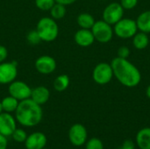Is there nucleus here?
<instances>
[{
  "label": "nucleus",
  "instance_id": "7ed1b4c3",
  "mask_svg": "<svg viewBox=\"0 0 150 149\" xmlns=\"http://www.w3.org/2000/svg\"><path fill=\"white\" fill-rule=\"evenodd\" d=\"M42 41H54L59 33V26L53 18L44 17L40 18L35 29Z\"/></svg>",
  "mask_w": 150,
  "mask_h": 149
},
{
  "label": "nucleus",
  "instance_id": "aec40b11",
  "mask_svg": "<svg viewBox=\"0 0 150 149\" xmlns=\"http://www.w3.org/2000/svg\"><path fill=\"white\" fill-rule=\"evenodd\" d=\"M18 103H19V101L11 96L4 97L1 100V105H2L3 112H9V113L15 112V111L18 108Z\"/></svg>",
  "mask_w": 150,
  "mask_h": 149
},
{
  "label": "nucleus",
  "instance_id": "412c9836",
  "mask_svg": "<svg viewBox=\"0 0 150 149\" xmlns=\"http://www.w3.org/2000/svg\"><path fill=\"white\" fill-rule=\"evenodd\" d=\"M69 83L70 80L68 75H60L54 81V89L58 92H62L68 89Z\"/></svg>",
  "mask_w": 150,
  "mask_h": 149
},
{
  "label": "nucleus",
  "instance_id": "393cba45",
  "mask_svg": "<svg viewBox=\"0 0 150 149\" xmlns=\"http://www.w3.org/2000/svg\"><path fill=\"white\" fill-rule=\"evenodd\" d=\"M85 149H104L103 142L98 138H91L85 143Z\"/></svg>",
  "mask_w": 150,
  "mask_h": 149
},
{
  "label": "nucleus",
  "instance_id": "423d86ee",
  "mask_svg": "<svg viewBox=\"0 0 150 149\" xmlns=\"http://www.w3.org/2000/svg\"><path fill=\"white\" fill-rule=\"evenodd\" d=\"M113 77V71L111 63L99 62L97 64L92 71L93 81L99 85H105L109 83Z\"/></svg>",
  "mask_w": 150,
  "mask_h": 149
},
{
  "label": "nucleus",
  "instance_id": "5701e85b",
  "mask_svg": "<svg viewBox=\"0 0 150 149\" xmlns=\"http://www.w3.org/2000/svg\"><path fill=\"white\" fill-rule=\"evenodd\" d=\"M27 133L25 130L21 128H16L13 133L11 134V137L14 141L18 143H25L26 138H27Z\"/></svg>",
  "mask_w": 150,
  "mask_h": 149
},
{
  "label": "nucleus",
  "instance_id": "c9c22d12",
  "mask_svg": "<svg viewBox=\"0 0 150 149\" xmlns=\"http://www.w3.org/2000/svg\"><path fill=\"white\" fill-rule=\"evenodd\" d=\"M101 1H103V0H101Z\"/></svg>",
  "mask_w": 150,
  "mask_h": 149
},
{
  "label": "nucleus",
  "instance_id": "ddd939ff",
  "mask_svg": "<svg viewBox=\"0 0 150 149\" xmlns=\"http://www.w3.org/2000/svg\"><path fill=\"white\" fill-rule=\"evenodd\" d=\"M47 143V136L40 132H35L29 134L25 141L26 149H42Z\"/></svg>",
  "mask_w": 150,
  "mask_h": 149
},
{
  "label": "nucleus",
  "instance_id": "a211bd4d",
  "mask_svg": "<svg viewBox=\"0 0 150 149\" xmlns=\"http://www.w3.org/2000/svg\"><path fill=\"white\" fill-rule=\"evenodd\" d=\"M149 44V38L148 36V33L142 32H137L135 35L133 37V45L134 48L138 50H143L145 49Z\"/></svg>",
  "mask_w": 150,
  "mask_h": 149
},
{
  "label": "nucleus",
  "instance_id": "2f4dec72",
  "mask_svg": "<svg viewBox=\"0 0 150 149\" xmlns=\"http://www.w3.org/2000/svg\"><path fill=\"white\" fill-rule=\"evenodd\" d=\"M55 3H58V4H63V5H69V4H74L76 0H54Z\"/></svg>",
  "mask_w": 150,
  "mask_h": 149
},
{
  "label": "nucleus",
  "instance_id": "473e14b6",
  "mask_svg": "<svg viewBox=\"0 0 150 149\" xmlns=\"http://www.w3.org/2000/svg\"><path fill=\"white\" fill-rule=\"evenodd\" d=\"M146 95H147V97L150 99V84L148 86V88L146 90Z\"/></svg>",
  "mask_w": 150,
  "mask_h": 149
},
{
  "label": "nucleus",
  "instance_id": "f8f14e48",
  "mask_svg": "<svg viewBox=\"0 0 150 149\" xmlns=\"http://www.w3.org/2000/svg\"><path fill=\"white\" fill-rule=\"evenodd\" d=\"M34 66L40 74L49 75L56 69V61L52 56L41 55L35 61Z\"/></svg>",
  "mask_w": 150,
  "mask_h": 149
},
{
  "label": "nucleus",
  "instance_id": "c756f323",
  "mask_svg": "<svg viewBox=\"0 0 150 149\" xmlns=\"http://www.w3.org/2000/svg\"><path fill=\"white\" fill-rule=\"evenodd\" d=\"M119 149H135L134 144L131 141H126Z\"/></svg>",
  "mask_w": 150,
  "mask_h": 149
},
{
  "label": "nucleus",
  "instance_id": "bb28decb",
  "mask_svg": "<svg viewBox=\"0 0 150 149\" xmlns=\"http://www.w3.org/2000/svg\"><path fill=\"white\" fill-rule=\"evenodd\" d=\"M120 4L124 10H133L138 4V0H120Z\"/></svg>",
  "mask_w": 150,
  "mask_h": 149
},
{
  "label": "nucleus",
  "instance_id": "c85d7f7f",
  "mask_svg": "<svg viewBox=\"0 0 150 149\" xmlns=\"http://www.w3.org/2000/svg\"><path fill=\"white\" fill-rule=\"evenodd\" d=\"M8 56V50L4 46L0 45V63L4 62Z\"/></svg>",
  "mask_w": 150,
  "mask_h": 149
},
{
  "label": "nucleus",
  "instance_id": "f704fd0d",
  "mask_svg": "<svg viewBox=\"0 0 150 149\" xmlns=\"http://www.w3.org/2000/svg\"><path fill=\"white\" fill-rule=\"evenodd\" d=\"M42 149H47V148H42Z\"/></svg>",
  "mask_w": 150,
  "mask_h": 149
},
{
  "label": "nucleus",
  "instance_id": "1a4fd4ad",
  "mask_svg": "<svg viewBox=\"0 0 150 149\" xmlns=\"http://www.w3.org/2000/svg\"><path fill=\"white\" fill-rule=\"evenodd\" d=\"M8 91L10 96L15 97L18 101H22L27 98H30L32 89L24 82L21 81H13L10 83Z\"/></svg>",
  "mask_w": 150,
  "mask_h": 149
},
{
  "label": "nucleus",
  "instance_id": "f03ea898",
  "mask_svg": "<svg viewBox=\"0 0 150 149\" xmlns=\"http://www.w3.org/2000/svg\"><path fill=\"white\" fill-rule=\"evenodd\" d=\"M43 117L41 105L31 98L19 101L15 111V119L18 124L25 127H33L40 123Z\"/></svg>",
  "mask_w": 150,
  "mask_h": 149
},
{
  "label": "nucleus",
  "instance_id": "6ab92c4d",
  "mask_svg": "<svg viewBox=\"0 0 150 149\" xmlns=\"http://www.w3.org/2000/svg\"><path fill=\"white\" fill-rule=\"evenodd\" d=\"M76 22L82 29H91L95 24V18L91 14L88 12H83L78 15Z\"/></svg>",
  "mask_w": 150,
  "mask_h": 149
},
{
  "label": "nucleus",
  "instance_id": "9b49d317",
  "mask_svg": "<svg viewBox=\"0 0 150 149\" xmlns=\"http://www.w3.org/2000/svg\"><path fill=\"white\" fill-rule=\"evenodd\" d=\"M16 128V119L11 113L2 112L0 113V134L7 138L9 136H11Z\"/></svg>",
  "mask_w": 150,
  "mask_h": 149
},
{
  "label": "nucleus",
  "instance_id": "6e6552de",
  "mask_svg": "<svg viewBox=\"0 0 150 149\" xmlns=\"http://www.w3.org/2000/svg\"><path fill=\"white\" fill-rule=\"evenodd\" d=\"M88 133L85 126L82 124H74L69 130V140L75 147H81L87 141Z\"/></svg>",
  "mask_w": 150,
  "mask_h": 149
},
{
  "label": "nucleus",
  "instance_id": "b1692460",
  "mask_svg": "<svg viewBox=\"0 0 150 149\" xmlns=\"http://www.w3.org/2000/svg\"><path fill=\"white\" fill-rule=\"evenodd\" d=\"M55 4L54 0H35V5L41 11H50L53 5Z\"/></svg>",
  "mask_w": 150,
  "mask_h": 149
},
{
  "label": "nucleus",
  "instance_id": "7c9ffc66",
  "mask_svg": "<svg viewBox=\"0 0 150 149\" xmlns=\"http://www.w3.org/2000/svg\"><path fill=\"white\" fill-rule=\"evenodd\" d=\"M7 146H8L7 138L0 134V149H7Z\"/></svg>",
  "mask_w": 150,
  "mask_h": 149
},
{
  "label": "nucleus",
  "instance_id": "20e7f679",
  "mask_svg": "<svg viewBox=\"0 0 150 149\" xmlns=\"http://www.w3.org/2000/svg\"><path fill=\"white\" fill-rule=\"evenodd\" d=\"M138 32L136 21L132 18H122L118 21L113 27V32L120 39L127 40L133 38Z\"/></svg>",
  "mask_w": 150,
  "mask_h": 149
},
{
  "label": "nucleus",
  "instance_id": "f257e3e1",
  "mask_svg": "<svg viewBox=\"0 0 150 149\" xmlns=\"http://www.w3.org/2000/svg\"><path fill=\"white\" fill-rule=\"evenodd\" d=\"M113 76L125 87L134 88L142 81V74L139 68L127 59L115 57L111 62Z\"/></svg>",
  "mask_w": 150,
  "mask_h": 149
},
{
  "label": "nucleus",
  "instance_id": "4468645a",
  "mask_svg": "<svg viewBox=\"0 0 150 149\" xmlns=\"http://www.w3.org/2000/svg\"><path fill=\"white\" fill-rule=\"evenodd\" d=\"M74 40H75V42L76 43V45L83 47H90L95 41V38L93 36L91 30V29H82V28L75 33Z\"/></svg>",
  "mask_w": 150,
  "mask_h": 149
},
{
  "label": "nucleus",
  "instance_id": "2eb2a0df",
  "mask_svg": "<svg viewBox=\"0 0 150 149\" xmlns=\"http://www.w3.org/2000/svg\"><path fill=\"white\" fill-rule=\"evenodd\" d=\"M50 97V91L45 86H38L34 89H32L30 98L33 100L40 105H45Z\"/></svg>",
  "mask_w": 150,
  "mask_h": 149
},
{
  "label": "nucleus",
  "instance_id": "39448f33",
  "mask_svg": "<svg viewBox=\"0 0 150 149\" xmlns=\"http://www.w3.org/2000/svg\"><path fill=\"white\" fill-rule=\"evenodd\" d=\"M91 30L93 33L95 40L103 44L111 41L114 34L113 28L112 27V25L104 20L95 21V24L93 25Z\"/></svg>",
  "mask_w": 150,
  "mask_h": 149
},
{
  "label": "nucleus",
  "instance_id": "a878e982",
  "mask_svg": "<svg viewBox=\"0 0 150 149\" xmlns=\"http://www.w3.org/2000/svg\"><path fill=\"white\" fill-rule=\"evenodd\" d=\"M26 39H27V41L31 45H38L40 41H42L36 30L29 32L27 36H26Z\"/></svg>",
  "mask_w": 150,
  "mask_h": 149
},
{
  "label": "nucleus",
  "instance_id": "cd10ccee",
  "mask_svg": "<svg viewBox=\"0 0 150 149\" xmlns=\"http://www.w3.org/2000/svg\"><path fill=\"white\" fill-rule=\"evenodd\" d=\"M131 52L129 47H127V46H121L119 49H118V57L120 58H123V59H127L130 55Z\"/></svg>",
  "mask_w": 150,
  "mask_h": 149
},
{
  "label": "nucleus",
  "instance_id": "9d476101",
  "mask_svg": "<svg viewBox=\"0 0 150 149\" xmlns=\"http://www.w3.org/2000/svg\"><path fill=\"white\" fill-rule=\"evenodd\" d=\"M18 76V67L14 61L0 63V84H10Z\"/></svg>",
  "mask_w": 150,
  "mask_h": 149
},
{
  "label": "nucleus",
  "instance_id": "0eeeda50",
  "mask_svg": "<svg viewBox=\"0 0 150 149\" xmlns=\"http://www.w3.org/2000/svg\"><path fill=\"white\" fill-rule=\"evenodd\" d=\"M124 11L120 3H111L103 11V20L111 25H115L123 18Z\"/></svg>",
  "mask_w": 150,
  "mask_h": 149
},
{
  "label": "nucleus",
  "instance_id": "72a5a7b5",
  "mask_svg": "<svg viewBox=\"0 0 150 149\" xmlns=\"http://www.w3.org/2000/svg\"><path fill=\"white\" fill-rule=\"evenodd\" d=\"M3 112V109H2V105H1V101H0V113Z\"/></svg>",
  "mask_w": 150,
  "mask_h": 149
},
{
  "label": "nucleus",
  "instance_id": "f3484780",
  "mask_svg": "<svg viewBox=\"0 0 150 149\" xmlns=\"http://www.w3.org/2000/svg\"><path fill=\"white\" fill-rule=\"evenodd\" d=\"M135 21L140 32L150 33V11H145L142 12Z\"/></svg>",
  "mask_w": 150,
  "mask_h": 149
},
{
  "label": "nucleus",
  "instance_id": "4be33fe9",
  "mask_svg": "<svg viewBox=\"0 0 150 149\" xmlns=\"http://www.w3.org/2000/svg\"><path fill=\"white\" fill-rule=\"evenodd\" d=\"M66 7L63 4L55 3L53 7L50 9V14L51 17L54 19H61L62 18H64V16L66 15Z\"/></svg>",
  "mask_w": 150,
  "mask_h": 149
},
{
  "label": "nucleus",
  "instance_id": "dca6fc26",
  "mask_svg": "<svg viewBox=\"0 0 150 149\" xmlns=\"http://www.w3.org/2000/svg\"><path fill=\"white\" fill-rule=\"evenodd\" d=\"M136 143L140 149H150V127L142 128L137 133Z\"/></svg>",
  "mask_w": 150,
  "mask_h": 149
}]
</instances>
